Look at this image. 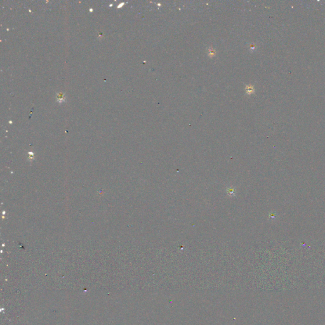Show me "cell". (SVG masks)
<instances>
[{
	"label": "cell",
	"instance_id": "cell-1",
	"mask_svg": "<svg viewBox=\"0 0 325 325\" xmlns=\"http://www.w3.org/2000/svg\"><path fill=\"white\" fill-rule=\"evenodd\" d=\"M246 93H249V94L252 93V92L253 91V88H252V86H247V87L246 88Z\"/></svg>",
	"mask_w": 325,
	"mask_h": 325
},
{
	"label": "cell",
	"instance_id": "cell-2",
	"mask_svg": "<svg viewBox=\"0 0 325 325\" xmlns=\"http://www.w3.org/2000/svg\"><path fill=\"white\" fill-rule=\"evenodd\" d=\"M57 97H58V100H59L60 102V101L62 102V101L64 100V96L62 95V94H60H60H59V95Z\"/></svg>",
	"mask_w": 325,
	"mask_h": 325
}]
</instances>
